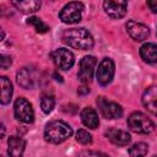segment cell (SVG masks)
<instances>
[{"mask_svg":"<svg viewBox=\"0 0 157 157\" xmlns=\"http://www.w3.org/2000/svg\"><path fill=\"white\" fill-rule=\"evenodd\" d=\"M97 105L101 112V114L105 119H118L123 115V108L117 102L109 101L105 97H98L97 98Z\"/></svg>","mask_w":157,"mask_h":157,"instance_id":"52a82bcc","label":"cell"},{"mask_svg":"<svg viewBox=\"0 0 157 157\" xmlns=\"http://www.w3.org/2000/svg\"><path fill=\"white\" fill-rule=\"evenodd\" d=\"M126 31L129 33V36L136 40V42H142L145 39H147V37L150 36V29L146 25L141 23V22H136L134 20H129L125 25Z\"/></svg>","mask_w":157,"mask_h":157,"instance_id":"8fae6325","label":"cell"},{"mask_svg":"<svg viewBox=\"0 0 157 157\" xmlns=\"http://www.w3.org/2000/svg\"><path fill=\"white\" fill-rule=\"evenodd\" d=\"M142 104L151 114L157 117V86H151L144 92Z\"/></svg>","mask_w":157,"mask_h":157,"instance_id":"4fadbf2b","label":"cell"},{"mask_svg":"<svg viewBox=\"0 0 157 157\" xmlns=\"http://www.w3.org/2000/svg\"><path fill=\"white\" fill-rule=\"evenodd\" d=\"M148 151V146L145 142H137L129 150L130 156H145Z\"/></svg>","mask_w":157,"mask_h":157,"instance_id":"7402d4cb","label":"cell"},{"mask_svg":"<svg viewBox=\"0 0 157 157\" xmlns=\"http://www.w3.org/2000/svg\"><path fill=\"white\" fill-rule=\"evenodd\" d=\"M55 105V99L52 94H43L40 98V108L45 114H49Z\"/></svg>","mask_w":157,"mask_h":157,"instance_id":"ffe728a7","label":"cell"},{"mask_svg":"<svg viewBox=\"0 0 157 157\" xmlns=\"http://www.w3.org/2000/svg\"><path fill=\"white\" fill-rule=\"evenodd\" d=\"M105 136L113 145H117V146H126L131 141V136L128 131L115 129V128L108 129L105 131Z\"/></svg>","mask_w":157,"mask_h":157,"instance_id":"7c38bea8","label":"cell"},{"mask_svg":"<svg viewBox=\"0 0 157 157\" xmlns=\"http://www.w3.org/2000/svg\"><path fill=\"white\" fill-rule=\"evenodd\" d=\"M50 58L54 61L55 66L61 69V70H69L72 67L75 63V56L74 54L65 48H59L55 49L54 52L50 53Z\"/></svg>","mask_w":157,"mask_h":157,"instance_id":"ba28073f","label":"cell"},{"mask_svg":"<svg viewBox=\"0 0 157 157\" xmlns=\"http://www.w3.org/2000/svg\"><path fill=\"white\" fill-rule=\"evenodd\" d=\"M81 120H82L83 125L90 128V129H96L99 125L98 114L91 107H86V108L82 109V112H81Z\"/></svg>","mask_w":157,"mask_h":157,"instance_id":"9a60e30c","label":"cell"},{"mask_svg":"<svg viewBox=\"0 0 157 157\" xmlns=\"http://www.w3.org/2000/svg\"><path fill=\"white\" fill-rule=\"evenodd\" d=\"M13 113H15L16 119L21 123L29 124V123H33L34 120V112H33L32 104L26 98L20 97L15 101Z\"/></svg>","mask_w":157,"mask_h":157,"instance_id":"5b68a950","label":"cell"},{"mask_svg":"<svg viewBox=\"0 0 157 157\" xmlns=\"http://www.w3.org/2000/svg\"><path fill=\"white\" fill-rule=\"evenodd\" d=\"M0 83H1L0 102H1V104H7V103L11 101L12 92H13L12 83H11V81H10L7 77H5V76H1V77H0Z\"/></svg>","mask_w":157,"mask_h":157,"instance_id":"ac0fdd59","label":"cell"},{"mask_svg":"<svg viewBox=\"0 0 157 157\" xmlns=\"http://www.w3.org/2000/svg\"><path fill=\"white\" fill-rule=\"evenodd\" d=\"M103 9L110 18H121L126 13L128 0H103Z\"/></svg>","mask_w":157,"mask_h":157,"instance_id":"9c48e42d","label":"cell"},{"mask_svg":"<svg viewBox=\"0 0 157 157\" xmlns=\"http://www.w3.org/2000/svg\"><path fill=\"white\" fill-rule=\"evenodd\" d=\"M11 58L9 56V55H5V54H2L1 55V69H7L10 65H11Z\"/></svg>","mask_w":157,"mask_h":157,"instance_id":"cb8c5ba5","label":"cell"},{"mask_svg":"<svg viewBox=\"0 0 157 157\" xmlns=\"http://www.w3.org/2000/svg\"><path fill=\"white\" fill-rule=\"evenodd\" d=\"M96 64H97V60H96L94 56L87 55V56H83V58L81 59L77 77H78V80H80L82 83H88V82L92 80Z\"/></svg>","mask_w":157,"mask_h":157,"instance_id":"30bf717a","label":"cell"},{"mask_svg":"<svg viewBox=\"0 0 157 157\" xmlns=\"http://www.w3.org/2000/svg\"><path fill=\"white\" fill-rule=\"evenodd\" d=\"M72 135V128L63 120H53L45 125L44 137L50 144H61Z\"/></svg>","mask_w":157,"mask_h":157,"instance_id":"7a4b0ae2","label":"cell"},{"mask_svg":"<svg viewBox=\"0 0 157 157\" xmlns=\"http://www.w3.org/2000/svg\"><path fill=\"white\" fill-rule=\"evenodd\" d=\"M140 56L147 64L157 63V44H155V43H145L140 48Z\"/></svg>","mask_w":157,"mask_h":157,"instance_id":"e0dca14e","label":"cell"},{"mask_svg":"<svg viewBox=\"0 0 157 157\" xmlns=\"http://www.w3.org/2000/svg\"><path fill=\"white\" fill-rule=\"evenodd\" d=\"M17 82H18V85L22 86L23 88H32V87H33L34 78H33V75H32L31 70L27 69V67L21 69V70L17 72Z\"/></svg>","mask_w":157,"mask_h":157,"instance_id":"d6986e66","label":"cell"},{"mask_svg":"<svg viewBox=\"0 0 157 157\" xmlns=\"http://www.w3.org/2000/svg\"><path fill=\"white\" fill-rule=\"evenodd\" d=\"M83 4L80 1H71L66 4L59 12V18L67 25L77 23L81 21L82 15H83Z\"/></svg>","mask_w":157,"mask_h":157,"instance_id":"277c9868","label":"cell"},{"mask_svg":"<svg viewBox=\"0 0 157 157\" xmlns=\"http://www.w3.org/2000/svg\"><path fill=\"white\" fill-rule=\"evenodd\" d=\"M11 4L23 13L36 12L40 7V0H11Z\"/></svg>","mask_w":157,"mask_h":157,"instance_id":"2e32d148","label":"cell"},{"mask_svg":"<svg viewBox=\"0 0 157 157\" xmlns=\"http://www.w3.org/2000/svg\"><path fill=\"white\" fill-rule=\"evenodd\" d=\"M7 153L12 157H20L22 156L25 147H26V142L22 137L20 136H10L7 140Z\"/></svg>","mask_w":157,"mask_h":157,"instance_id":"5bb4252c","label":"cell"},{"mask_svg":"<svg viewBox=\"0 0 157 157\" xmlns=\"http://www.w3.org/2000/svg\"><path fill=\"white\" fill-rule=\"evenodd\" d=\"M76 141L82 144V145H91L92 144V136L87 130L80 129L76 132Z\"/></svg>","mask_w":157,"mask_h":157,"instance_id":"603a6c76","label":"cell"},{"mask_svg":"<svg viewBox=\"0 0 157 157\" xmlns=\"http://www.w3.org/2000/svg\"><path fill=\"white\" fill-rule=\"evenodd\" d=\"M87 92H90V90L87 87H80L78 91H77L78 94H83V93H87Z\"/></svg>","mask_w":157,"mask_h":157,"instance_id":"484cf974","label":"cell"},{"mask_svg":"<svg viewBox=\"0 0 157 157\" xmlns=\"http://www.w3.org/2000/svg\"><path fill=\"white\" fill-rule=\"evenodd\" d=\"M61 39L69 47L75 49H81V50H90L94 44L92 34L86 28L65 29L61 34Z\"/></svg>","mask_w":157,"mask_h":157,"instance_id":"6da1fadb","label":"cell"},{"mask_svg":"<svg viewBox=\"0 0 157 157\" xmlns=\"http://www.w3.org/2000/svg\"><path fill=\"white\" fill-rule=\"evenodd\" d=\"M128 126L136 134H150L155 130V123L141 112H134L129 115Z\"/></svg>","mask_w":157,"mask_h":157,"instance_id":"3957f363","label":"cell"},{"mask_svg":"<svg viewBox=\"0 0 157 157\" xmlns=\"http://www.w3.org/2000/svg\"><path fill=\"white\" fill-rule=\"evenodd\" d=\"M115 72V65L114 61L110 58H104L102 61L98 64L97 71H96V77L99 85L107 86L108 83L112 82Z\"/></svg>","mask_w":157,"mask_h":157,"instance_id":"8992f818","label":"cell"},{"mask_svg":"<svg viewBox=\"0 0 157 157\" xmlns=\"http://www.w3.org/2000/svg\"><path fill=\"white\" fill-rule=\"evenodd\" d=\"M146 4L152 12L157 13V0H146Z\"/></svg>","mask_w":157,"mask_h":157,"instance_id":"d4e9b609","label":"cell"},{"mask_svg":"<svg viewBox=\"0 0 157 157\" xmlns=\"http://www.w3.org/2000/svg\"><path fill=\"white\" fill-rule=\"evenodd\" d=\"M27 23L31 25V26H33L34 29H36L38 33H47V32L49 31V27H48L40 18H38V17H36V16L29 17V18L27 20Z\"/></svg>","mask_w":157,"mask_h":157,"instance_id":"44dd1931","label":"cell"}]
</instances>
